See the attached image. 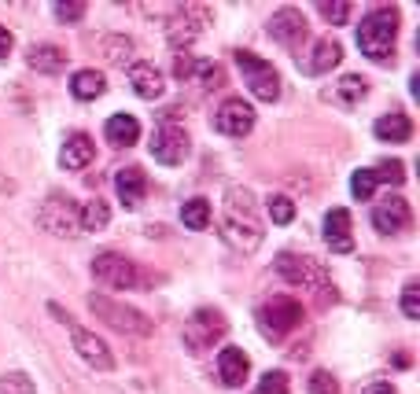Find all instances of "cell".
<instances>
[{
    "label": "cell",
    "instance_id": "cell-1",
    "mask_svg": "<svg viewBox=\"0 0 420 394\" xmlns=\"http://www.w3.org/2000/svg\"><path fill=\"white\" fill-rule=\"evenodd\" d=\"M221 240L229 247L251 254L258 243H262V221H258V207H254V195L247 188H229L225 192V203H221Z\"/></svg>",
    "mask_w": 420,
    "mask_h": 394
},
{
    "label": "cell",
    "instance_id": "cell-2",
    "mask_svg": "<svg viewBox=\"0 0 420 394\" xmlns=\"http://www.w3.org/2000/svg\"><path fill=\"white\" fill-rule=\"evenodd\" d=\"M402 15L398 8H373L358 26V48L362 56H369L373 63H387L395 59V34H398Z\"/></svg>",
    "mask_w": 420,
    "mask_h": 394
},
{
    "label": "cell",
    "instance_id": "cell-3",
    "mask_svg": "<svg viewBox=\"0 0 420 394\" xmlns=\"http://www.w3.org/2000/svg\"><path fill=\"white\" fill-rule=\"evenodd\" d=\"M273 273L284 276V281L295 284V288L314 291L317 299H325V302H335V299H339L335 288L328 284L325 266H321V261H314V258H306V254H292V251L277 254V258H273Z\"/></svg>",
    "mask_w": 420,
    "mask_h": 394
},
{
    "label": "cell",
    "instance_id": "cell-4",
    "mask_svg": "<svg viewBox=\"0 0 420 394\" xmlns=\"http://www.w3.org/2000/svg\"><path fill=\"white\" fill-rule=\"evenodd\" d=\"M89 309L96 317H100L104 324H111L115 332H122V335H152L155 332V321L148 317V314H140V309H133V306H122V302H115V299H107V295H89Z\"/></svg>",
    "mask_w": 420,
    "mask_h": 394
},
{
    "label": "cell",
    "instance_id": "cell-5",
    "mask_svg": "<svg viewBox=\"0 0 420 394\" xmlns=\"http://www.w3.org/2000/svg\"><path fill=\"white\" fill-rule=\"evenodd\" d=\"M302 317H306L302 302L288 299V295H273V299L258 309V324H262V332H266L269 343H284L302 324Z\"/></svg>",
    "mask_w": 420,
    "mask_h": 394
},
{
    "label": "cell",
    "instance_id": "cell-6",
    "mask_svg": "<svg viewBox=\"0 0 420 394\" xmlns=\"http://www.w3.org/2000/svg\"><path fill=\"white\" fill-rule=\"evenodd\" d=\"M48 309H52V317H56V321H63V324L70 328L74 350L82 354L92 369H100V372H111V369H115V354L107 350V343H104L100 335H96V332H89V328H82V324H78L70 314H63V309H59L56 302H48Z\"/></svg>",
    "mask_w": 420,
    "mask_h": 394
},
{
    "label": "cell",
    "instance_id": "cell-7",
    "mask_svg": "<svg viewBox=\"0 0 420 394\" xmlns=\"http://www.w3.org/2000/svg\"><path fill=\"white\" fill-rule=\"evenodd\" d=\"M236 67H240V74H244V81H247V89H251L254 100L273 104V100L280 96V78H277V67H273V63H266L262 56L244 52V48H240V52H236Z\"/></svg>",
    "mask_w": 420,
    "mask_h": 394
},
{
    "label": "cell",
    "instance_id": "cell-8",
    "mask_svg": "<svg viewBox=\"0 0 420 394\" xmlns=\"http://www.w3.org/2000/svg\"><path fill=\"white\" fill-rule=\"evenodd\" d=\"M92 276L111 291H129V288H140V269L118 251H104L92 258Z\"/></svg>",
    "mask_w": 420,
    "mask_h": 394
},
{
    "label": "cell",
    "instance_id": "cell-9",
    "mask_svg": "<svg viewBox=\"0 0 420 394\" xmlns=\"http://www.w3.org/2000/svg\"><path fill=\"white\" fill-rule=\"evenodd\" d=\"M225 332H229V324H225V317L218 309L199 306L196 314H192V321L185 324V347L188 350H206V347H214Z\"/></svg>",
    "mask_w": 420,
    "mask_h": 394
},
{
    "label": "cell",
    "instance_id": "cell-10",
    "mask_svg": "<svg viewBox=\"0 0 420 394\" xmlns=\"http://www.w3.org/2000/svg\"><path fill=\"white\" fill-rule=\"evenodd\" d=\"M37 221H41V228H48V233L59 236V240H67L82 228L78 225V203L67 199V195H48L37 210Z\"/></svg>",
    "mask_w": 420,
    "mask_h": 394
},
{
    "label": "cell",
    "instance_id": "cell-11",
    "mask_svg": "<svg viewBox=\"0 0 420 394\" xmlns=\"http://www.w3.org/2000/svg\"><path fill=\"white\" fill-rule=\"evenodd\" d=\"M188 129L185 125H177V122H163L155 129V137H152V155L163 162V166H181V162L188 159Z\"/></svg>",
    "mask_w": 420,
    "mask_h": 394
},
{
    "label": "cell",
    "instance_id": "cell-12",
    "mask_svg": "<svg viewBox=\"0 0 420 394\" xmlns=\"http://www.w3.org/2000/svg\"><path fill=\"white\" fill-rule=\"evenodd\" d=\"M369 218H373V228H376L380 236H398V233H406V228L413 225V210L395 192V195H383V199L373 207V214H369Z\"/></svg>",
    "mask_w": 420,
    "mask_h": 394
},
{
    "label": "cell",
    "instance_id": "cell-13",
    "mask_svg": "<svg viewBox=\"0 0 420 394\" xmlns=\"http://www.w3.org/2000/svg\"><path fill=\"white\" fill-rule=\"evenodd\" d=\"M214 129L225 137H247L254 129V107L247 100H240V96H229L214 111Z\"/></svg>",
    "mask_w": 420,
    "mask_h": 394
},
{
    "label": "cell",
    "instance_id": "cell-14",
    "mask_svg": "<svg viewBox=\"0 0 420 394\" xmlns=\"http://www.w3.org/2000/svg\"><path fill=\"white\" fill-rule=\"evenodd\" d=\"M206 26V8H173L170 19H166V37L181 48V44H192L196 34Z\"/></svg>",
    "mask_w": 420,
    "mask_h": 394
},
{
    "label": "cell",
    "instance_id": "cell-15",
    "mask_svg": "<svg viewBox=\"0 0 420 394\" xmlns=\"http://www.w3.org/2000/svg\"><path fill=\"white\" fill-rule=\"evenodd\" d=\"M321 236H325L328 251H335V254H350V251H354V225H350V210L332 207L328 214H325V228H321Z\"/></svg>",
    "mask_w": 420,
    "mask_h": 394
},
{
    "label": "cell",
    "instance_id": "cell-16",
    "mask_svg": "<svg viewBox=\"0 0 420 394\" xmlns=\"http://www.w3.org/2000/svg\"><path fill=\"white\" fill-rule=\"evenodd\" d=\"M306 15L299 11V8H280L277 15L269 19V34H273V41H280L284 48H295L302 37H306Z\"/></svg>",
    "mask_w": 420,
    "mask_h": 394
},
{
    "label": "cell",
    "instance_id": "cell-17",
    "mask_svg": "<svg viewBox=\"0 0 420 394\" xmlns=\"http://www.w3.org/2000/svg\"><path fill=\"white\" fill-rule=\"evenodd\" d=\"M115 188H118V199L125 210H137L144 199H148V173L140 166H122L115 173Z\"/></svg>",
    "mask_w": 420,
    "mask_h": 394
},
{
    "label": "cell",
    "instance_id": "cell-18",
    "mask_svg": "<svg viewBox=\"0 0 420 394\" xmlns=\"http://www.w3.org/2000/svg\"><path fill=\"white\" fill-rule=\"evenodd\" d=\"M129 85H133V92L140 100H159V96L166 92V78L155 63H133V67H129Z\"/></svg>",
    "mask_w": 420,
    "mask_h": 394
},
{
    "label": "cell",
    "instance_id": "cell-19",
    "mask_svg": "<svg viewBox=\"0 0 420 394\" xmlns=\"http://www.w3.org/2000/svg\"><path fill=\"white\" fill-rule=\"evenodd\" d=\"M92 159H96V144H92L89 133H70L59 147V166L63 170H85Z\"/></svg>",
    "mask_w": 420,
    "mask_h": 394
},
{
    "label": "cell",
    "instance_id": "cell-20",
    "mask_svg": "<svg viewBox=\"0 0 420 394\" xmlns=\"http://www.w3.org/2000/svg\"><path fill=\"white\" fill-rule=\"evenodd\" d=\"M247 372H251V357L240 347H225L218 354V376H221L225 387H244Z\"/></svg>",
    "mask_w": 420,
    "mask_h": 394
},
{
    "label": "cell",
    "instance_id": "cell-21",
    "mask_svg": "<svg viewBox=\"0 0 420 394\" xmlns=\"http://www.w3.org/2000/svg\"><path fill=\"white\" fill-rule=\"evenodd\" d=\"M343 63V44L335 37H317L314 41V52H310V63H306V74H328Z\"/></svg>",
    "mask_w": 420,
    "mask_h": 394
},
{
    "label": "cell",
    "instance_id": "cell-22",
    "mask_svg": "<svg viewBox=\"0 0 420 394\" xmlns=\"http://www.w3.org/2000/svg\"><path fill=\"white\" fill-rule=\"evenodd\" d=\"M373 133L383 144H406L413 137V118H409V114H402V111H391V114H383V118H376Z\"/></svg>",
    "mask_w": 420,
    "mask_h": 394
},
{
    "label": "cell",
    "instance_id": "cell-23",
    "mask_svg": "<svg viewBox=\"0 0 420 394\" xmlns=\"http://www.w3.org/2000/svg\"><path fill=\"white\" fill-rule=\"evenodd\" d=\"M104 137L111 147H133L140 140V122L133 114H111L104 122Z\"/></svg>",
    "mask_w": 420,
    "mask_h": 394
},
{
    "label": "cell",
    "instance_id": "cell-24",
    "mask_svg": "<svg viewBox=\"0 0 420 394\" xmlns=\"http://www.w3.org/2000/svg\"><path fill=\"white\" fill-rule=\"evenodd\" d=\"M26 63L30 70H41V74H59L67 67V52H63L59 44H34L26 52Z\"/></svg>",
    "mask_w": 420,
    "mask_h": 394
},
{
    "label": "cell",
    "instance_id": "cell-25",
    "mask_svg": "<svg viewBox=\"0 0 420 394\" xmlns=\"http://www.w3.org/2000/svg\"><path fill=\"white\" fill-rule=\"evenodd\" d=\"M365 92H369V81L362 74H343L335 92H328V100H335L339 107H358L365 100Z\"/></svg>",
    "mask_w": 420,
    "mask_h": 394
},
{
    "label": "cell",
    "instance_id": "cell-26",
    "mask_svg": "<svg viewBox=\"0 0 420 394\" xmlns=\"http://www.w3.org/2000/svg\"><path fill=\"white\" fill-rule=\"evenodd\" d=\"M104 89H107V78L100 70H78L70 78L74 100H96V96H104Z\"/></svg>",
    "mask_w": 420,
    "mask_h": 394
},
{
    "label": "cell",
    "instance_id": "cell-27",
    "mask_svg": "<svg viewBox=\"0 0 420 394\" xmlns=\"http://www.w3.org/2000/svg\"><path fill=\"white\" fill-rule=\"evenodd\" d=\"M111 221V207L96 195V199H89L85 207H78V225L89 228V233H100V228H107Z\"/></svg>",
    "mask_w": 420,
    "mask_h": 394
},
{
    "label": "cell",
    "instance_id": "cell-28",
    "mask_svg": "<svg viewBox=\"0 0 420 394\" xmlns=\"http://www.w3.org/2000/svg\"><path fill=\"white\" fill-rule=\"evenodd\" d=\"M210 203L206 199H188L185 207H181V221H185V228H196V233H203V228H210Z\"/></svg>",
    "mask_w": 420,
    "mask_h": 394
},
{
    "label": "cell",
    "instance_id": "cell-29",
    "mask_svg": "<svg viewBox=\"0 0 420 394\" xmlns=\"http://www.w3.org/2000/svg\"><path fill=\"white\" fill-rule=\"evenodd\" d=\"M376 188H380V180H376L373 170H358V173L350 177V195H354L358 203H369V199L376 195Z\"/></svg>",
    "mask_w": 420,
    "mask_h": 394
},
{
    "label": "cell",
    "instance_id": "cell-30",
    "mask_svg": "<svg viewBox=\"0 0 420 394\" xmlns=\"http://www.w3.org/2000/svg\"><path fill=\"white\" fill-rule=\"evenodd\" d=\"M317 11H321V19H325V23H332V26H343V23H350V11H354V4H350V0H321V4H317Z\"/></svg>",
    "mask_w": 420,
    "mask_h": 394
},
{
    "label": "cell",
    "instance_id": "cell-31",
    "mask_svg": "<svg viewBox=\"0 0 420 394\" xmlns=\"http://www.w3.org/2000/svg\"><path fill=\"white\" fill-rule=\"evenodd\" d=\"M0 394H37V387L26 372H4L0 376Z\"/></svg>",
    "mask_w": 420,
    "mask_h": 394
},
{
    "label": "cell",
    "instance_id": "cell-32",
    "mask_svg": "<svg viewBox=\"0 0 420 394\" xmlns=\"http://www.w3.org/2000/svg\"><path fill=\"white\" fill-rule=\"evenodd\" d=\"M266 210H269L273 225H292V218H295V203L288 199V195H269Z\"/></svg>",
    "mask_w": 420,
    "mask_h": 394
},
{
    "label": "cell",
    "instance_id": "cell-33",
    "mask_svg": "<svg viewBox=\"0 0 420 394\" xmlns=\"http://www.w3.org/2000/svg\"><path fill=\"white\" fill-rule=\"evenodd\" d=\"M192 78H199L203 81V89H218V85H225V74H221V67L214 59H196V74Z\"/></svg>",
    "mask_w": 420,
    "mask_h": 394
},
{
    "label": "cell",
    "instance_id": "cell-34",
    "mask_svg": "<svg viewBox=\"0 0 420 394\" xmlns=\"http://www.w3.org/2000/svg\"><path fill=\"white\" fill-rule=\"evenodd\" d=\"M373 173H376L380 185H395V188L402 185V180H406V170H402V162H398V159H383Z\"/></svg>",
    "mask_w": 420,
    "mask_h": 394
},
{
    "label": "cell",
    "instance_id": "cell-35",
    "mask_svg": "<svg viewBox=\"0 0 420 394\" xmlns=\"http://www.w3.org/2000/svg\"><path fill=\"white\" fill-rule=\"evenodd\" d=\"M52 11H56L59 23H82L89 4H82V0H70V4H67V0H59V4H52Z\"/></svg>",
    "mask_w": 420,
    "mask_h": 394
},
{
    "label": "cell",
    "instance_id": "cell-36",
    "mask_svg": "<svg viewBox=\"0 0 420 394\" xmlns=\"http://www.w3.org/2000/svg\"><path fill=\"white\" fill-rule=\"evenodd\" d=\"M288 390H292L288 387V372H280V369H273L258 380V394H288Z\"/></svg>",
    "mask_w": 420,
    "mask_h": 394
},
{
    "label": "cell",
    "instance_id": "cell-37",
    "mask_svg": "<svg viewBox=\"0 0 420 394\" xmlns=\"http://www.w3.org/2000/svg\"><path fill=\"white\" fill-rule=\"evenodd\" d=\"M402 314H406L409 321L420 317V284L416 281H409L406 288H402Z\"/></svg>",
    "mask_w": 420,
    "mask_h": 394
},
{
    "label": "cell",
    "instance_id": "cell-38",
    "mask_svg": "<svg viewBox=\"0 0 420 394\" xmlns=\"http://www.w3.org/2000/svg\"><path fill=\"white\" fill-rule=\"evenodd\" d=\"M310 394H339V383H335V376L328 369H317L310 376Z\"/></svg>",
    "mask_w": 420,
    "mask_h": 394
},
{
    "label": "cell",
    "instance_id": "cell-39",
    "mask_svg": "<svg viewBox=\"0 0 420 394\" xmlns=\"http://www.w3.org/2000/svg\"><path fill=\"white\" fill-rule=\"evenodd\" d=\"M192 74H196V59H192V56H177L173 59V78L177 81H192Z\"/></svg>",
    "mask_w": 420,
    "mask_h": 394
},
{
    "label": "cell",
    "instance_id": "cell-40",
    "mask_svg": "<svg viewBox=\"0 0 420 394\" xmlns=\"http://www.w3.org/2000/svg\"><path fill=\"white\" fill-rule=\"evenodd\" d=\"M11 44H15V37L8 34V26H0V59L11 56Z\"/></svg>",
    "mask_w": 420,
    "mask_h": 394
},
{
    "label": "cell",
    "instance_id": "cell-41",
    "mask_svg": "<svg viewBox=\"0 0 420 394\" xmlns=\"http://www.w3.org/2000/svg\"><path fill=\"white\" fill-rule=\"evenodd\" d=\"M362 394H398V390H395L391 383H369Z\"/></svg>",
    "mask_w": 420,
    "mask_h": 394
},
{
    "label": "cell",
    "instance_id": "cell-42",
    "mask_svg": "<svg viewBox=\"0 0 420 394\" xmlns=\"http://www.w3.org/2000/svg\"><path fill=\"white\" fill-rule=\"evenodd\" d=\"M395 369H409V354H395Z\"/></svg>",
    "mask_w": 420,
    "mask_h": 394
}]
</instances>
